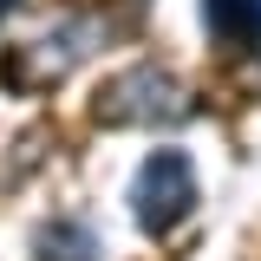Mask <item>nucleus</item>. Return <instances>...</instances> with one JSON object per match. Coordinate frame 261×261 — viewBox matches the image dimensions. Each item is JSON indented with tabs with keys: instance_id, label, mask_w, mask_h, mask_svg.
<instances>
[{
	"instance_id": "f257e3e1",
	"label": "nucleus",
	"mask_w": 261,
	"mask_h": 261,
	"mask_svg": "<svg viewBox=\"0 0 261 261\" xmlns=\"http://www.w3.org/2000/svg\"><path fill=\"white\" fill-rule=\"evenodd\" d=\"M98 124H137V130H163L176 124L183 111H190V85L183 79H170L163 65H130L118 79H105V92H98Z\"/></svg>"
},
{
	"instance_id": "f03ea898",
	"label": "nucleus",
	"mask_w": 261,
	"mask_h": 261,
	"mask_svg": "<svg viewBox=\"0 0 261 261\" xmlns=\"http://www.w3.org/2000/svg\"><path fill=\"white\" fill-rule=\"evenodd\" d=\"M196 209V170L183 150H150L144 170H137V183H130V216L144 235H170V228L183 222Z\"/></svg>"
},
{
	"instance_id": "7ed1b4c3",
	"label": "nucleus",
	"mask_w": 261,
	"mask_h": 261,
	"mask_svg": "<svg viewBox=\"0 0 261 261\" xmlns=\"http://www.w3.org/2000/svg\"><path fill=\"white\" fill-rule=\"evenodd\" d=\"M33 261H105V255H98V235L85 222L59 216V222H46L33 235Z\"/></svg>"
},
{
	"instance_id": "20e7f679",
	"label": "nucleus",
	"mask_w": 261,
	"mask_h": 261,
	"mask_svg": "<svg viewBox=\"0 0 261 261\" xmlns=\"http://www.w3.org/2000/svg\"><path fill=\"white\" fill-rule=\"evenodd\" d=\"M209 27H216L222 46L255 53L261 46V0H209Z\"/></svg>"
}]
</instances>
